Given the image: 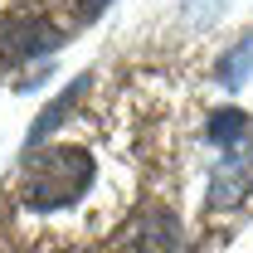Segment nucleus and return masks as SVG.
Wrapping results in <instances>:
<instances>
[{"label": "nucleus", "instance_id": "nucleus-2", "mask_svg": "<svg viewBox=\"0 0 253 253\" xmlns=\"http://www.w3.org/2000/svg\"><path fill=\"white\" fill-rule=\"evenodd\" d=\"M59 39H63V30H54L39 10H15V15L0 25V49L15 54V59H39V54H49Z\"/></svg>", "mask_w": 253, "mask_h": 253}, {"label": "nucleus", "instance_id": "nucleus-3", "mask_svg": "<svg viewBox=\"0 0 253 253\" xmlns=\"http://www.w3.org/2000/svg\"><path fill=\"white\" fill-rule=\"evenodd\" d=\"M117 244H122V253H175L180 229H175V219L166 210H141L136 219L126 224V234Z\"/></svg>", "mask_w": 253, "mask_h": 253}, {"label": "nucleus", "instance_id": "nucleus-4", "mask_svg": "<svg viewBox=\"0 0 253 253\" xmlns=\"http://www.w3.org/2000/svg\"><path fill=\"white\" fill-rule=\"evenodd\" d=\"M205 136L214 141V146H244V136H249V117L244 112H214L210 117V126H205Z\"/></svg>", "mask_w": 253, "mask_h": 253}, {"label": "nucleus", "instance_id": "nucleus-6", "mask_svg": "<svg viewBox=\"0 0 253 253\" xmlns=\"http://www.w3.org/2000/svg\"><path fill=\"white\" fill-rule=\"evenodd\" d=\"M249 73H253V34L244 39V44H234V49H229V59L219 63V83H224V88H239Z\"/></svg>", "mask_w": 253, "mask_h": 253}, {"label": "nucleus", "instance_id": "nucleus-5", "mask_svg": "<svg viewBox=\"0 0 253 253\" xmlns=\"http://www.w3.org/2000/svg\"><path fill=\"white\" fill-rule=\"evenodd\" d=\"M83 88H88V78H78L73 88H63V97H59V102L39 112V122H34V131H30V141H34V146H39V141H44V136H49V131H54V126H59L63 117H68V107L78 102V93H83Z\"/></svg>", "mask_w": 253, "mask_h": 253}, {"label": "nucleus", "instance_id": "nucleus-7", "mask_svg": "<svg viewBox=\"0 0 253 253\" xmlns=\"http://www.w3.org/2000/svg\"><path fill=\"white\" fill-rule=\"evenodd\" d=\"M73 5H78V20H97L107 10V0H73Z\"/></svg>", "mask_w": 253, "mask_h": 253}, {"label": "nucleus", "instance_id": "nucleus-1", "mask_svg": "<svg viewBox=\"0 0 253 253\" xmlns=\"http://www.w3.org/2000/svg\"><path fill=\"white\" fill-rule=\"evenodd\" d=\"M88 180H93V156L83 146H49L25 161L20 200L30 210H63L88 190Z\"/></svg>", "mask_w": 253, "mask_h": 253}]
</instances>
